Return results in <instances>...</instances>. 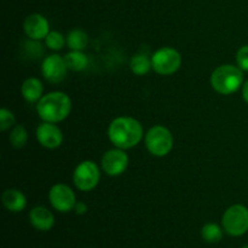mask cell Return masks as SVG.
Wrapping results in <instances>:
<instances>
[{"label":"cell","instance_id":"1","mask_svg":"<svg viewBox=\"0 0 248 248\" xmlns=\"http://www.w3.org/2000/svg\"><path fill=\"white\" fill-rule=\"evenodd\" d=\"M110 142L119 149H130L137 145L143 137V128L140 121L133 118L121 116L111 121L108 128Z\"/></svg>","mask_w":248,"mask_h":248},{"label":"cell","instance_id":"2","mask_svg":"<svg viewBox=\"0 0 248 248\" xmlns=\"http://www.w3.org/2000/svg\"><path fill=\"white\" fill-rule=\"evenodd\" d=\"M72 102L68 94L63 92H51L40 98L36 104L39 116L47 123H60L70 113Z\"/></svg>","mask_w":248,"mask_h":248},{"label":"cell","instance_id":"3","mask_svg":"<svg viewBox=\"0 0 248 248\" xmlns=\"http://www.w3.org/2000/svg\"><path fill=\"white\" fill-rule=\"evenodd\" d=\"M242 81V70L235 65H220L211 75V85L220 94L234 93L241 87Z\"/></svg>","mask_w":248,"mask_h":248},{"label":"cell","instance_id":"4","mask_svg":"<svg viewBox=\"0 0 248 248\" xmlns=\"http://www.w3.org/2000/svg\"><path fill=\"white\" fill-rule=\"evenodd\" d=\"M222 224L230 236H242L248 232V208L244 205H232L223 215Z\"/></svg>","mask_w":248,"mask_h":248},{"label":"cell","instance_id":"5","mask_svg":"<svg viewBox=\"0 0 248 248\" xmlns=\"http://www.w3.org/2000/svg\"><path fill=\"white\" fill-rule=\"evenodd\" d=\"M145 145L150 154L155 156H165L173 147V137L169 128L164 126H154L145 136Z\"/></svg>","mask_w":248,"mask_h":248},{"label":"cell","instance_id":"6","mask_svg":"<svg viewBox=\"0 0 248 248\" xmlns=\"http://www.w3.org/2000/svg\"><path fill=\"white\" fill-rule=\"evenodd\" d=\"M182 56L172 47L159 48L152 57V67L157 74L171 75L179 69Z\"/></svg>","mask_w":248,"mask_h":248},{"label":"cell","instance_id":"7","mask_svg":"<svg viewBox=\"0 0 248 248\" xmlns=\"http://www.w3.org/2000/svg\"><path fill=\"white\" fill-rule=\"evenodd\" d=\"M99 170L93 161H82L74 171L73 181L75 186L81 191H90L97 186L99 182Z\"/></svg>","mask_w":248,"mask_h":248},{"label":"cell","instance_id":"8","mask_svg":"<svg viewBox=\"0 0 248 248\" xmlns=\"http://www.w3.org/2000/svg\"><path fill=\"white\" fill-rule=\"evenodd\" d=\"M48 200L58 212H69L77 205L75 195L72 189L65 184H56L48 193Z\"/></svg>","mask_w":248,"mask_h":248},{"label":"cell","instance_id":"9","mask_svg":"<svg viewBox=\"0 0 248 248\" xmlns=\"http://www.w3.org/2000/svg\"><path fill=\"white\" fill-rule=\"evenodd\" d=\"M67 64H65L64 57H61L58 55H50L44 60L41 65V72L44 78L48 82L58 84L63 81L67 75Z\"/></svg>","mask_w":248,"mask_h":248},{"label":"cell","instance_id":"10","mask_svg":"<svg viewBox=\"0 0 248 248\" xmlns=\"http://www.w3.org/2000/svg\"><path fill=\"white\" fill-rule=\"evenodd\" d=\"M128 156L123 149H111L102 157L103 171L109 176H119L127 169Z\"/></svg>","mask_w":248,"mask_h":248},{"label":"cell","instance_id":"11","mask_svg":"<svg viewBox=\"0 0 248 248\" xmlns=\"http://www.w3.org/2000/svg\"><path fill=\"white\" fill-rule=\"evenodd\" d=\"M36 138L43 147L55 149L62 144L63 135L55 124L44 121L36 128Z\"/></svg>","mask_w":248,"mask_h":248},{"label":"cell","instance_id":"12","mask_svg":"<svg viewBox=\"0 0 248 248\" xmlns=\"http://www.w3.org/2000/svg\"><path fill=\"white\" fill-rule=\"evenodd\" d=\"M23 28L27 36L29 39H33V40L45 39L47 34L50 33V27H48L47 19L40 14L29 15L26 18V21H24Z\"/></svg>","mask_w":248,"mask_h":248},{"label":"cell","instance_id":"13","mask_svg":"<svg viewBox=\"0 0 248 248\" xmlns=\"http://www.w3.org/2000/svg\"><path fill=\"white\" fill-rule=\"evenodd\" d=\"M29 220H31V225L40 232H48L50 229H52L53 224H55L53 215L44 206L34 207L29 213Z\"/></svg>","mask_w":248,"mask_h":248},{"label":"cell","instance_id":"14","mask_svg":"<svg viewBox=\"0 0 248 248\" xmlns=\"http://www.w3.org/2000/svg\"><path fill=\"white\" fill-rule=\"evenodd\" d=\"M2 203L5 208L11 212H21L26 208L27 200L26 196L17 189H7L2 193Z\"/></svg>","mask_w":248,"mask_h":248},{"label":"cell","instance_id":"15","mask_svg":"<svg viewBox=\"0 0 248 248\" xmlns=\"http://www.w3.org/2000/svg\"><path fill=\"white\" fill-rule=\"evenodd\" d=\"M43 84L36 78L27 79L21 87L22 96L28 103H35V102L40 101V98L43 97Z\"/></svg>","mask_w":248,"mask_h":248},{"label":"cell","instance_id":"16","mask_svg":"<svg viewBox=\"0 0 248 248\" xmlns=\"http://www.w3.org/2000/svg\"><path fill=\"white\" fill-rule=\"evenodd\" d=\"M64 61L68 69L74 70V72H81V70L86 69L87 64H89V58L81 51H72V52L67 53L64 56Z\"/></svg>","mask_w":248,"mask_h":248},{"label":"cell","instance_id":"17","mask_svg":"<svg viewBox=\"0 0 248 248\" xmlns=\"http://www.w3.org/2000/svg\"><path fill=\"white\" fill-rule=\"evenodd\" d=\"M89 38L87 34L81 29H73L67 35L68 47L72 51H82L87 46Z\"/></svg>","mask_w":248,"mask_h":248},{"label":"cell","instance_id":"18","mask_svg":"<svg viewBox=\"0 0 248 248\" xmlns=\"http://www.w3.org/2000/svg\"><path fill=\"white\" fill-rule=\"evenodd\" d=\"M131 70L135 73L136 75H145L150 70L152 67V60L147 57L142 53H137L131 58L130 62Z\"/></svg>","mask_w":248,"mask_h":248},{"label":"cell","instance_id":"19","mask_svg":"<svg viewBox=\"0 0 248 248\" xmlns=\"http://www.w3.org/2000/svg\"><path fill=\"white\" fill-rule=\"evenodd\" d=\"M201 236L206 242L217 244L222 240L223 230L219 225L215 224V223H208V224L203 225V228L201 229Z\"/></svg>","mask_w":248,"mask_h":248},{"label":"cell","instance_id":"20","mask_svg":"<svg viewBox=\"0 0 248 248\" xmlns=\"http://www.w3.org/2000/svg\"><path fill=\"white\" fill-rule=\"evenodd\" d=\"M28 140V132L23 125H17L10 133V143L15 148H23Z\"/></svg>","mask_w":248,"mask_h":248},{"label":"cell","instance_id":"21","mask_svg":"<svg viewBox=\"0 0 248 248\" xmlns=\"http://www.w3.org/2000/svg\"><path fill=\"white\" fill-rule=\"evenodd\" d=\"M23 51L24 55L28 56L31 60H38L44 55L43 46L40 45V43H38V40H33V39L31 41H26L23 44Z\"/></svg>","mask_w":248,"mask_h":248},{"label":"cell","instance_id":"22","mask_svg":"<svg viewBox=\"0 0 248 248\" xmlns=\"http://www.w3.org/2000/svg\"><path fill=\"white\" fill-rule=\"evenodd\" d=\"M45 43L48 48L57 51L64 46V44L67 43V39H64V36L58 31H50L45 38Z\"/></svg>","mask_w":248,"mask_h":248},{"label":"cell","instance_id":"23","mask_svg":"<svg viewBox=\"0 0 248 248\" xmlns=\"http://www.w3.org/2000/svg\"><path fill=\"white\" fill-rule=\"evenodd\" d=\"M15 123H16V118H15L14 114L10 110H7V109L2 108L0 110V130H9L10 127L15 125Z\"/></svg>","mask_w":248,"mask_h":248},{"label":"cell","instance_id":"24","mask_svg":"<svg viewBox=\"0 0 248 248\" xmlns=\"http://www.w3.org/2000/svg\"><path fill=\"white\" fill-rule=\"evenodd\" d=\"M236 61L240 69L248 72V45L242 46V47L237 51Z\"/></svg>","mask_w":248,"mask_h":248},{"label":"cell","instance_id":"25","mask_svg":"<svg viewBox=\"0 0 248 248\" xmlns=\"http://www.w3.org/2000/svg\"><path fill=\"white\" fill-rule=\"evenodd\" d=\"M74 210H75V212L78 213V215H84V213H86V211H87L86 203H85V202H77Z\"/></svg>","mask_w":248,"mask_h":248},{"label":"cell","instance_id":"26","mask_svg":"<svg viewBox=\"0 0 248 248\" xmlns=\"http://www.w3.org/2000/svg\"><path fill=\"white\" fill-rule=\"evenodd\" d=\"M242 96H244V99L248 103V81L245 82L244 87H242Z\"/></svg>","mask_w":248,"mask_h":248},{"label":"cell","instance_id":"27","mask_svg":"<svg viewBox=\"0 0 248 248\" xmlns=\"http://www.w3.org/2000/svg\"><path fill=\"white\" fill-rule=\"evenodd\" d=\"M241 248H248V245H245V246H242Z\"/></svg>","mask_w":248,"mask_h":248}]
</instances>
